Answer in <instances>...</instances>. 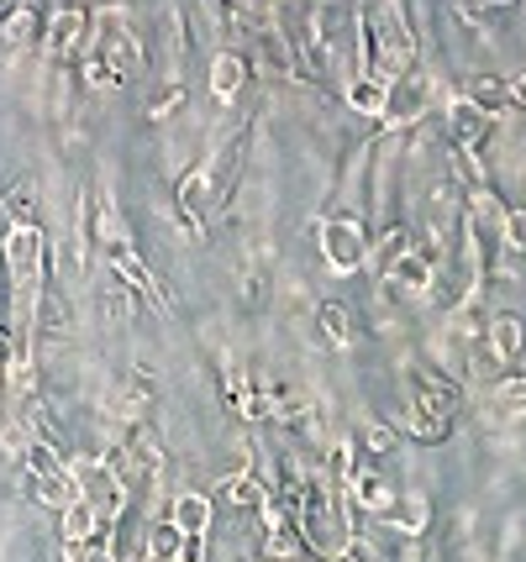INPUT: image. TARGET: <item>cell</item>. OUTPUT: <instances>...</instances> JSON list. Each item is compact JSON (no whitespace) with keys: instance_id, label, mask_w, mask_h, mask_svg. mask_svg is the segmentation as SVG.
I'll list each match as a JSON object with an SVG mask.
<instances>
[{"instance_id":"7","label":"cell","mask_w":526,"mask_h":562,"mask_svg":"<svg viewBox=\"0 0 526 562\" xmlns=\"http://www.w3.org/2000/svg\"><path fill=\"white\" fill-rule=\"evenodd\" d=\"M90 526H96V505H85V499H79V505H69V515H64V531H69V537H90Z\"/></svg>"},{"instance_id":"14","label":"cell","mask_w":526,"mask_h":562,"mask_svg":"<svg viewBox=\"0 0 526 562\" xmlns=\"http://www.w3.org/2000/svg\"><path fill=\"white\" fill-rule=\"evenodd\" d=\"M522 100H526V79H522Z\"/></svg>"},{"instance_id":"4","label":"cell","mask_w":526,"mask_h":562,"mask_svg":"<svg viewBox=\"0 0 526 562\" xmlns=\"http://www.w3.org/2000/svg\"><path fill=\"white\" fill-rule=\"evenodd\" d=\"M452 132H458V143H479L484 137V111H479L474 100H458L452 105Z\"/></svg>"},{"instance_id":"3","label":"cell","mask_w":526,"mask_h":562,"mask_svg":"<svg viewBox=\"0 0 526 562\" xmlns=\"http://www.w3.org/2000/svg\"><path fill=\"white\" fill-rule=\"evenodd\" d=\"M37 252H43L37 232H11V273H16V290L22 294H26V284L37 279Z\"/></svg>"},{"instance_id":"8","label":"cell","mask_w":526,"mask_h":562,"mask_svg":"<svg viewBox=\"0 0 526 562\" xmlns=\"http://www.w3.org/2000/svg\"><path fill=\"white\" fill-rule=\"evenodd\" d=\"M352 105H358V111H384V90H379L374 79H358V85H352Z\"/></svg>"},{"instance_id":"2","label":"cell","mask_w":526,"mask_h":562,"mask_svg":"<svg viewBox=\"0 0 526 562\" xmlns=\"http://www.w3.org/2000/svg\"><path fill=\"white\" fill-rule=\"evenodd\" d=\"M426 105H432V85L426 79H395V90H384V116L390 122H411V116H422Z\"/></svg>"},{"instance_id":"11","label":"cell","mask_w":526,"mask_h":562,"mask_svg":"<svg viewBox=\"0 0 526 562\" xmlns=\"http://www.w3.org/2000/svg\"><path fill=\"white\" fill-rule=\"evenodd\" d=\"M495 347L511 358V352L522 347V326H516V321H495Z\"/></svg>"},{"instance_id":"10","label":"cell","mask_w":526,"mask_h":562,"mask_svg":"<svg viewBox=\"0 0 526 562\" xmlns=\"http://www.w3.org/2000/svg\"><path fill=\"white\" fill-rule=\"evenodd\" d=\"M226 494H232L237 505H253V510H264V494H258V484H248V479H232V484H226Z\"/></svg>"},{"instance_id":"12","label":"cell","mask_w":526,"mask_h":562,"mask_svg":"<svg viewBox=\"0 0 526 562\" xmlns=\"http://www.w3.org/2000/svg\"><path fill=\"white\" fill-rule=\"evenodd\" d=\"M32 32H37V22H32V11H22V16H16V22H11V43H16V48H22L26 37H32Z\"/></svg>"},{"instance_id":"5","label":"cell","mask_w":526,"mask_h":562,"mask_svg":"<svg viewBox=\"0 0 526 562\" xmlns=\"http://www.w3.org/2000/svg\"><path fill=\"white\" fill-rule=\"evenodd\" d=\"M205 520H211V505L201 494H184L175 505V531H205Z\"/></svg>"},{"instance_id":"1","label":"cell","mask_w":526,"mask_h":562,"mask_svg":"<svg viewBox=\"0 0 526 562\" xmlns=\"http://www.w3.org/2000/svg\"><path fill=\"white\" fill-rule=\"evenodd\" d=\"M322 247H326V258H332V269L337 273L358 269V258H363V237H358V226H352V221H326Z\"/></svg>"},{"instance_id":"6","label":"cell","mask_w":526,"mask_h":562,"mask_svg":"<svg viewBox=\"0 0 526 562\" xmlns=\"http://www.w3.org/2000/svg\"><path fill=\"white\" fill-rule=\"evenodd\" d=\"M237 85H243V64H237L232 53H222V58H216V69H211V90H216L222 100H232L237 95Z\"/></svg>"},{"instance_id":"9","label":"cell","mask_w":526,"mask_h":562,"mask_svg":"<svg viewBox=\"0 0 526 562\" xmlns=\"http://www.w3.org/2000/svg\"><path fill=\"white\" fill-rule=\"evenodd\" d=\"M322 331H326V337H332L337 347H343V342H348V316H343L337 305H326V311H322Z\"/></svg>"},{"instance_id":"13","label":"cell","mask_w":526,"mask_h":562,"mask_svg":"<svg viewBox=\"0 0 526 562\" xmlns=\"http://www.w3.org/2000/svg\"><path fill=\"white\" fill-rule=\"evenodd\" d=\"M505 232H511L516 247H526V211H511V216H505Z\"/></svg>"}]
</instances>
